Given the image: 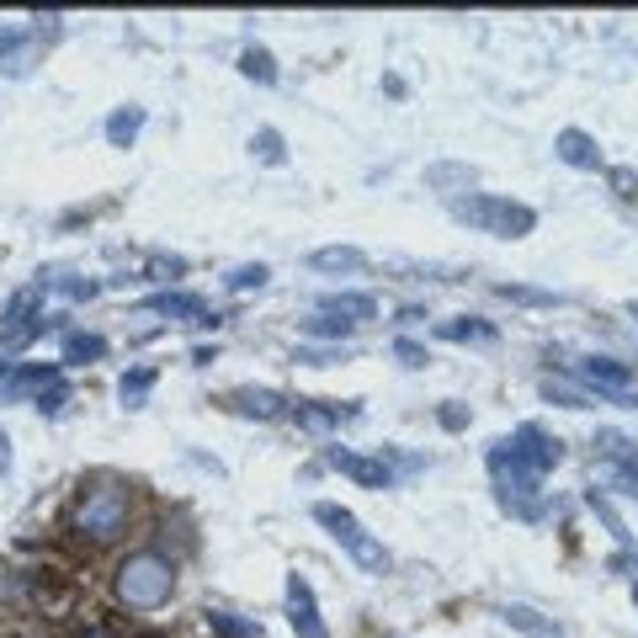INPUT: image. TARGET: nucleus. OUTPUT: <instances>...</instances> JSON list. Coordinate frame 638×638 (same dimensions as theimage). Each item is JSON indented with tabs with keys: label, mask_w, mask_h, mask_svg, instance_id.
I'll return each mask as SVG.
<instances>
[{
	"label": "nucleus",
	"mask_w": 638,
	"mask_h": 638,
	"mask_svg": "<svg viewBox=\"0 0 638 638\" xmlns=\"http://www.w3.org/2000/svg\"><path fill=\"white\" fill-rule=\"evenodd\" d=\"M394 357L404 367H425V363H431V357H425V346H421V340H410V335H399V340H394Z\"/></svg>",
	"instance_id": "7c9ffc66"
},
{
	"label": "nucleus",
	"mask_w": 638,
	"mask_h": 638,
	"mask_svg": "<svg viewBox=\"0 0 638 638\" xmlns=\"http://www.w3.org/2000/svg\"><path fill=\"white\" fill-rule=\"evenodd\" d=\"M628 314H634V320H638V304H628Z\"/></svg>",
	"instance_id": "4c0bfd02"
},
{
	"label": "nucleus",
	"mask_w": 638,
	"mask_h": 638,
	"mask_svg": "<svg viewBox=\"0 0 638 638\" xmlns=\"http://www.w3.org/2000/svg\"><path fill=\"white\" fill-rule=\"evenodd\" d=\"M150 309L182 320V325H218V314H208V304L197 293H160V299H150Z\"/></svg>",
	"instance_id": "ddd939ff"
},
{
	"label": "nucleus",
	"mask_w": 638,
	"mask_h": 638,
	"mask_svg": "<svg viewBox=\"0 0 638 638\" xmlns=\"http://www.w3.org/2000/svg\"><path fill=\"white\" fill-rule=\"evenodd\" d=\"M553 154H559L564 165H575V171H596V165H602V150H596V139H591L585 128H564V133L553 139Z\"/></svg>",
	"instance_id": "f8f14e48"
},
{
	"label": "nucleus",
	"mask_w": 638,
	"mask_h": 638,
	"mask_svg": "<svg viewBox=\"0 0 638 638\" xmlns=\"http://www.w3.org/2000/svg\"><path fill=\"white\" fill-rule=\"evenodd\" d=\"M331 468L352 474V479L367 485V489H389V485H394V474H389V463H383V457H363V453H346V447H331Z\"/></svg>",
	"instance_id": "9d476101"
},
{
	"label": "nucleus",
	"mask_w": 638,
	"mask_h": 638,
	"mask_svg": "<svg viewBox=\"0 0 638 638\" xmlns=\"http://www.w3.org/2000/svg\"><path fill=\"white\" fill-rule=\"evenodd\" d=\"M267 267H261V261H245V267H235V272L224 277V282H229V288H235V293H250V288H267Z\"/></svg>",
	"instance_id": "a878e982"
},
{
	"label": "nucleus",
	"mask_w": 638,
	"mask_h": 638,
	"mask_svg": "<svg viewBox=\"0 0 638 638\" xmlns=\"http://www.w3.org/2000/svg\"><path fill=\"white\" fill-rule=\"evenodd\" d=\"M436 421L447 425V431H463V425H468V410H463V404H442V410H436Z\"/></svg>",
	"instance_id": "72a5a7b5"
},
{
	"label": "nucleus",
	"mask_w": 638,
	"mask_h": 638,
	"mask_svg": "<svg viewBox=\"0 0 638 638\" xmlns=\"http://www.w3.org/2000/svg\"><path fill=\"white\" fill-rule=\"evenodd\" d=\"M500 299H511V304H538V309L559 304V293H543V288H511V282H500Z\"/></svg>",
	"instance_id": "bb28decb"
},
{
	"label": "nucleus",
	"mask_w": 638,
	"mask_h": 638,
	"mask_svg": "<svg viewBox=\"0 0 638 638\" xmlns=\"http://www.w3.org/2000/svg\"><path fill=\"white\" fill-rule=\"evenodd\" d=\"M229 404H235L240 415H256V421H277V415H282V399H277L272 389H235Z\"/></svg>",
	"instance_id": "6ab92c4d"
},
{
	"label": "nucleus",
	"mask_w": 638,
	"mask_h": 638,
	"mask_svg": "<svg viewBox=\"0 0 638 638\" xmlns=\"http://www.w3.org/2000/svg\"><path fill=\"white\" fill-rule=\"evenodd\" d=\"M500 617H506V628H517L527 638H564V628L553 617H543V612H532V607H506Z\"/></svg>",
	"instance_id": "f3484780"
},
{
	"label": "nucleus",
	"mask_w": 638,
	"mask_h": 638,
	"mask_svg": "<svg viewBox=\"0 0 638 638\" xmlns=\"http://www.w3.org/2000/svg\"><path fill=\"white\" fill-rule=\"evenodd\" d=\"M208 623H213V634H224V638H261L256 623H240V617H229V612H213Z\"/></svg>",
	"instance_id": "cd10ccee"
},
{
	"label": "nucleus",
	"mask_w": 638,
	"mask_h": 638,
	"mask_svg": "<svg viewBox=\"0 0 638 638\" xmlns=\"http://www.w3.org/2000/svg\"><path fill=\"white\" fill-rule=\"evenodd\" d=\"M32 60H37V43H32V32L0 28V69H6V75H28Z\"/></svg>",
	"instance_id": "4468645a"
},
{
	"label": "nucleus",
	"mask_w": 638,
	"mask_h": 638,
	"mask_svg": "<svg viewBox=\"0 0 638 638\" xmlns=\"http://www.w3.org/2000/svg\"><path fill=\"white\" fill-rule=\"evenodd\" d=\"M101 352H107V340L91 335V331H69V335H64V363H96Z\"/></svg>",
	"instance_id": "4be33fe9"
},
{
	"label": "nucleus",
	"mask_w": 638,
	"mask_h": 638,
	"mask_svg": "<svg viewBox=\"0 0 638 638\" xmlns=\"http://www.w3.org/2000/svg\"><path fill=\"white\" fill-rule=\"evenodd\" d=\"M43 320V282H32L22 293H11L0 309V325H37Z\"/></svg>",
	"instance_id": "2eb2a0df"
},
{
	"label": "nucleus",
	"mask_w": 638,
	"mask_h": 638,
	"mask_svg": "<svg viewBox=\"0 0 638 638\" xmlns=\"http://www.w3.org/2000/svg\"><path fill=\"white\" fill-rule=\"evenodd\" d=\"M250 154H256V160H267V165H282V160H288V150H282V133H277V128H261V133L250 139Z\"/></svg>",
	"instance_id": "393cba45"
},
{
	"label": "nucleus",
	"mask_w": 638,
	"mask_h": 638,
	"mask_svg": "<svg viewBox=\"0 0 638 638\" xmlns=\"http://www.w3.org/2000/svg\"><path fill=\"white\" fill-rule=\"evenodd\" d=\"M575 378L585 394L596 399H612V404H638L634 394V367L617 363V357H580L575 363Z\"/></svg>",
	"instance_id": "39448f33"
},
{
	"label": "nucleus",
	"mask_w": 638,
	"mask_h": 638,
	"mask_svg": "<svg viewBox=\"0 0 638 638\" xmlns=\"http://www.w3.org/2000/svg\"><path fill=\"white\" fill-rule=\"evenodd\" d=\"M128 506H133L128 485L101 479V485L86 489V500L75 506V532H80V538H91V543H112L122 527H128Z\"/></svg>",
	"instance_id": "20e7f679"
},
{
	"label": "nucleus",
	"mask_w": 638,
	"mask_h": 638,
	"mask_svg": "<svg viewBox=\"0 0 638 638\" xmlns=\"http://www.w3.org/2000/svg\"><path fill=\"white\" fill-rule=\"evenodd\" d=\"M240 75L261 80V86H272V80H277V60L267 54V48H256V43H250V48L240 54Z\"/></svg>",
	"instance_id": "b1692460"
},
{
	"label": "nucleus",
	"mask_w": 638,
	"mask_h": 638,
	"mask_svg": "<svg viewBox=\"0 0 638 638\" xmlns=\"http://www.w3.org/2000/svg\"><path fill=\"white\" fill-rule=\"evenodd\" d=\"M171 591H176V564L165 559V553H154V548H139V553H128L118 564V602L133 612H154L171 602Z\"/></svg>",
	"instance_id": "f257e3e1"
},
{
	"label": "nucleus",
	"mask_w": 638,
	"mask_h": 638,
	"mask_svg": "<svg viewBox=\"0 0 638 638\" xmlns=\"http://www.w3.org/2000/svg\"><path fill=\"white\" fill-rule=\"evenodd\" d=\"M453 218L479 229V235H495V240H521L538 229V213L527 203H511V197H495V192H468V197H453Z\"/></svg>",
	"instance_id": "f03ea898"
},
{
	"label": "nucleus",
	"mask_w": 638,
	"mask_h": 638,
	"mask_svg": "<svg viewBox=\"0 0 638 638\" xmlns=\"http://www.w3.org/2000/svg\"><path fill=\"white\" fill-rule=\"evenodd\" d=\"M288 623L299 638H331L325 617H320V602H314V585L304 575H288Z\"/></svg>",
	"instance_id": "1a4fd4ad"
},
{
	"label": "nucleus",
	"mask_w": 638,
	"mask_h": 638,
	"mask_svg": "<svg viewBox=\"0 0 638 638\" xmlns=\"http://www.w3.org/2000/svg\"><path fill=\"white\" fill-rule=\"evenodd\" d=\"M489 474H495V485H500V500H511V495H538V485H543V474H532L506 442L489 447Z\"/></svg>",
	"instance_id": "6e6552de"
},
{
	"label": "nucleus",
	"mask_w": 638,
	"mask_h": 638,
	"mask_svg": "<svg viewBox=\"0 0 638 638\" xmlns=\"http://www.w3.org/2000/svg\"><path fill=\"white\" fill-rule=\"evenodd\" d=\"M506 447H511V453H517L532 474H548V468H559V463H564V442H559V436H548L538 421L517 425V431L506 436Z\"/></svg>",
	"instance_id": "423d86ee"
},
{
	"label": "nucleus",
	"mask_w": 638,
	"mask_h": 638,
	"mask_svg": "<svg viewBox=\"0 0 638 638\" xmlns=\"http://www.w3.org/2000/svg\"><path fill=\"white\" fill-rule=\"evenodd\" d=\"M612 186H617L623 197H638V176H634V171H612Z\"/></svg>",
	"instance_id": "c9c22d12"
},
{
	"label": "nucleus",
	"mask_w": 638,
	"mask_h": 638,
	"mask_svg": "<svg viewBox=\"0 0 638 638\" xmlns=\"http://www.w3.org/2000/svg\"><path fill=\"white\" fill-rule=\"evenodd\" d=\"M139 128H144V107H118V112L107 118V139H112L118 150H128V144L139 139Z\"/></svg>",
	"instance_id": "aec40b11"
},
{
	"label": "nucleus",
	"mask_w": 638,
	"mask_h": 638,
	"mask_svg": "<svg viewBox=\"0 0 638 638\" xmlns=\"http://www.w3.org/2000/svg\"><path fill=\"white\" fill-rule=\"evenodd\" d=\"M309 267H314V272H363L367 256L357 245H325V250L309 256Z\"/></svg>",
	"instance_id": "dca6fc26"
},
{
	"label": "nucleus",
	"mask_w": 638,
	"mask_h": 638,
	"mask_svg": "<svg viewBox=\"0 0 638 638\" xmlns=\"http://www.w3.org/2000/svg\"><path fill=\"white\" fill-rule=\"evenodd\" d=\"M299 363H309V367H331V363H340V352H331V346H299Z\"/></svg>",
	"instance_id": "473e14b6"
},
{
	"label": "nucleus",
	"mask_w": 638,
	"mask_h": 638,
	"mask_svg": "<svg viewBox=\"0 0 638 638\" xmlns=\"http://www.w3.org/2000/svg\"><path fill=\"white\" fill-rule=\"evenodd\" d=\"M304 331L314 335V340H346V335H352V325H340V320H331V314H314Z\"/></svg>",
	"instance_id": "c756f323"
},
{
	"label": "nucleus",
	"mask_w": 638,
	"mask_h": 638,
	"mask_svg": "<svg viewBox=\"0 0 638 638\" xmlns=\"http://www.w3.org/2000/svg\"><path fill=\"white\" fill-rule=\"evenodd\" d=\"M6 468H11V442L0 436V474H6Z\"/></svg>",
	"instance_id": "e433bc0d"
},
{
	"label": "nucleus",
	"mask_w": 638,
	"mask_h": 638,
	"mask_svg": "<svg viewBox=\"0 0 638 638\" xmlns=\"http://www.w3.org/2000/svg\"><path fill=\"white\" fill-rule=\"evenodd\" d=\"M150 389H154V367H133V372H122L118 399L128 404V410H139V404L150 399Z\"/></svg>",
	"instance_id": "412c9836"
},
{
	"label": "nucleus",
	"mask_w": 638,
	"mask_h": 638,
	"mask_svg": "<svg viewBox=\"0 0 638 638\" xmlns=\"http://www.w3.org/2000/svg\"><path fill=\"white\" fill-rule=\"evenodd\" d=\"M447 182L474 186V171H463V165H431V186H447Z\"/></svg>",
	"instance_id": "2f4dec72"
},
{
	"label": "nucleus",
	"mask_w": 638,
	"mask_h": 638,
	"mask_svg": "<svg viewBox=\"0 0 638 638\" xmlns=\"http://www.w3.org/2000/svg\"><path fill=\"white\" fill-rule=\"evenodd\" d=\"M314 521H320V527L331 532L335 543L352 553V564H357L363 575H389V564H394V559H389V548L378 543V538H372V532H367V527L352 517L346 506H335V500H320V506H314Z\"/></svg>",
	"instance_id": "7ed1b4c3"
},
{
	"label": "nucleus",
	"mask_w": 638,
	"mask_h": 638,
	"mask_svg": "<svg viewBox=\"0 0 638 638\" xmlns=\"http://www.w3.org/2000/svg\"><path fill=\"white\" fill-rule=\"evenodd\" d=\"M54 383H64V372L54 363L48 367H17V363H0V399L6 404H17V399H28V394H48Z\"/></svg>",
	"instance_id": "0eeeda50"
},
{
	"label": "nucleus",
	"mask_w": 638,
	"mask_h": 638,
	"mask_svg": "<svg viewBox=\"0 0 638 638\" xmlns=\"http://www.w3.org/2000/svg\"><path fill=\"white\" fill-rule=\"evenodd\" d=\"M442 335L447 340H489L495 325H485V320H453V325H442Z\"/></svg>",
	"instance_id": "c85d7f7f"
},
{
	"label": "nucleus",
	"mask_w": 638,
	"mask_h": 638,
	"mask_svg": "<svg viewBox=\"0 0 638 638\" xmlns=\"http://www.w3.org/2000/svg\"><path fill=\"white\" fill-rule=\"evenodd\" d=\"M543 394L553 399V404H564V410H591V404H596L580 383H564V378H543Z\"/></svg>",
	"instance_id": "5701e85b"
},
{
	"label": "nucleus",
	"mask_w": 638,
	"mask_h": 638,
	"mask_svg": "<svg viewBox=\"0 0 638 638\" xmlns=\"http://www.w3.org/2000/svg\"><path fill=\"white\" fill-rule=\"evenodd\" d=\"M320 314H331V320L357 331V325H367L378 314V299L372 293H331V299H320Z\"/></svg>",
	"instance_id": "9b49d317"
},
{
	"label": "nucleus",
	"mask_w": 638,
	"mask_h": 638,
	"mask_svg": "<svg viewBox=\"0 0 638 638\" xmlns=\"http://www.w3.org/2000/svg\"><path fill=\"white\" fill-rule=\"evenodd\" d=\"M293 415H299L309 431H331V425H340V415H357V410H340L335 399H299Z\"/></svg>",
	"instance_id": "a211bd4d"
},
{
	"label": "nucleus",
	"mask_w": 638,
	"mask_h": 638,
	"mask_svg": "<svg viewBox=\"0 0 638 638\" xmlns=\"http://www.w3.org/2000/svg\"><path fill=\"white\" fill-rule=\"evenodd\" d=\"M37 410H43V415H60L64 410V383H54L48 394H37Z\"/></svg>",
	"instance_id": "f704fd0d"
}]
</instances>
